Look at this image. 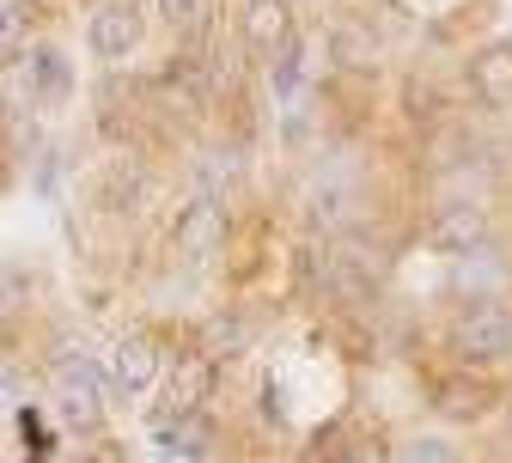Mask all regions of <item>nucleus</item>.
I'll return each instance as SVG.
<instances>
[{"label":"nucleus","mask_w":512,"mask_h":463,"mask_svg":"<svg viewBox=\"0 0 512 463\" xmlns=\"http://www.w3.org/2000/svg\"><path fill=\"white\" fill-rule=\"evenodd\" d=\"M25 293H31V275H25V269H13V262H0V311L25 305Z\"/></svg>","instance_id":"obj_18"},{"label":"nucleus","mask_w":512,"mask_h":463,"mask_svg":"<svg viewBox=\"0 0 512 463\" xmlns=\"http://www.w3.org/2000/svg\"><path fill=\"white\" fill-rule=\"evenodd\" d=\"M159 445H165V457H208L214 451V427H208V415L202 409H177V415H159Z\"/></svg>","instance_id":"obj_9"},{"label":"nucleus","mask_w":512,"mask_h":463,"mask_svg":"<svg viewBox=\"0 0 512 463\" xmlns=\"http://www.w3.org/2000/svg\"><path fill=\"white\" fill-rule=\"evenodd\" d=\"M452 262H458V287H464V293H488V287L506 281V262L494 256V244H482V250H470V256H452Z\"/></svg>","instance_id":"obj_12"},{"label":"nucleus","mask_w":512,"mask_h":463,"mask_svg":"<svg viewBox=\"0 0 512 463\" xmlns=\"http://www.w3.org/2000/svg\"><path fill=\"white\" fill-rule=\"evenodd\" d=\"M470 92L482 104H512V43H488L470 61Z\"/></svg>","instance_id":"obj_10"},{"label":"nucleus","mask_w":512,"mask_h":463,"mask_svg":"<svg viewBox=\"0 0 512 463\" xmlns=\"http://www.w3.org/2000/svg\"><path fill=\"white\" fill-rule=\"evenodd\" d=\"M439 409H445V415H482V409H488V390H482V384H445Z\"/></svg>","instance_id":"obj_16"},{"label":"nucleus","mask_w":512,"mask_h":463,"mask_svg":"<svg viewBox=\"0 0 512 463\" xmlns=\"http://www.w3.org/2000/svg\"><path fill=\"white\" fill-rule=\"evenodd\" d=\"M128 7H135V0H128Z\"/></svg>","instance_id":"obj_22"},{"label":"nucleus","mask_w":512,"mask_h":463,"mask_svg":"<svg viewBox=\"0 0 512 463\" xmlns=\"http://www.w3.org/2000/svg\"><path fill=\"white\" fill-rule=\"evenodd\" d=\"M55 403H61V415H68L74 427H98L104 421V372L86 354H74V348L55 354Z\"/></svg>","instance_id":"obj_3"},{"label":"nucleus","mask_w":512,"mask_h":463,"mask_svg":"<svg viewBox=\"0 0 512 463\" xmlns=\"http://www.w3.org/2000/svg\"><path fill=\"white\" fill-rule=\"evenodd\" d=\"M104 378L122 390V396H141L153 378H159V348L147 336H116L110 354H104Z\"/></svg>","instance_id":"obj_4"},{"label":"nucleus","mask_w":512,"mask_h":463,"mask_svg":"<svg viewBox=\"0 0 512 463\" xmlns=\"http://www.w3.org/2000/svg\"><path fill=\"white\" fill-rule=\"evenodd\" d=\"M244 31H250V43H256V49L287 43V0H250Z\"/></svg>","instance_id":"obj_13"},{"label":"nucleus","mask_w":512,"mask_h":463,"mask_svg":"<svg viewBox=\"0 0 512 463\" xmlns=\"http://www.w3.org/2000/svg\"><path fill=\"white\" fill-rule=\"evenodd\" d=\"M482 244H488V214L476 202H458L433 220V250H445V256H470Z\"/></svg>","instance_id":"obj_7"},{"label":"nucleus","mask_w":512,"mask_h":463,"mask_svg":"<svg viewBox=\"0 0 512 463\" xmlns=\"http://www.w3.org/2000/svg\"><path fill=\"white\" fill-rule=\"evenodd\" d=\"M372 281H378V256H372V250H360V244H336V250H330V287H336L342 299L372 293Z\"/></svg>","instance_id":"obj_11"},{"label":"nucleus","mask_w":512,"mask_h":463,"mask_svg":"<svg viewBox=\"0 0 512 463\" xmlns=\"http://www.w3.org/2000/svg\"><path fill=\"white\" fill-rule=\"evenodd\" d=\"M92 55L98 61H128L141 49V19H135V7H128V0H110L104 13H92Z\"/></svg>","instance_id":"obj_6"},{"label":"nucleus","mask_w":512,"mask_h":463,"mask_svg":"<svg viewBox=\"0 0 512 463\" xmlns=\"http://www.w3.org/2000/svg\"><path fill=\"white\" fill-rule=\"evenodd\" d=\"M159 13H165V25H171V31H202L208 0H159Z\"/></svg>","instance_id":"obj_17"},{"label":"nucleus","mask_w":512,"mask_h":463,"mask_svg":"<svg viewBox=\"0 0 512 463\" xmlns=\"http://www.w3.org/2000/svg\"><path fill=\"white\" fill-rule=\"evenodd\" d=\"M354 202H360L354 183L330 171L324 183H311V189H305V220H311V226H324V232H342V226L354 220Z\"/></svg>","instance_id":"obj_8"},{"label":"nucleus","mask_w":512,"mask_h":463,"mask_svg":"<svg viewBox=\"0 0 512 463\" xmlns=\"http://www.w3.org/2000/svg\"><path fill=\"white\" fill-rule=\"evenodd\" d=\"M452 354L464 366H494V360H512V305H470L458 323H452Z\"/></svg>","instance_id":"obj_2"},{"label":"nucleus","mask_w":512,"mask_h":463,"mask_svg":"<svg viewBox=\"0 0 512 463\" xmlns=\"http://www.w3.org/2000/svg\"><path fill=\"white\" fill-rule=\"evenodd\" d=\"M31 37V0H0V55Z\"/></svg>","instance_id":"obj_14"},{"label":"nucleus","mask_w":512,"mask_h":463,"mask_svg":"<svg viewBox=\"0 0 512 463\" xmlns=\"http://www.w3.org/2000/svg\"><path fill=\"white\" fill-rule=\"evenodd\" d=\"M342 463H384V445H372V439H360L354 451H342Z\"/></svg>","instance_id":"obj_20"},{"label":"nucleus","mask_w":512,"mask_h":463,"mask_svg":"<svg viewBox=\"0 0 512 463\" xmlns=\"http://www.w3.org/2000/svg\"><path fill=\"white\" fill-rule=\"evenodd\" d=\"M19 403H25V378L13 366H0V415H13Z\"/></svg>","instance_id":"obj_19"},{"label":"nucleus","mask_w":512,"mask_h":463,"mask_svg":"<svg viewBox=\"0 0 512 463\" xmlns=\"http://www.w3.org/2000/svg\"><path fill=\"white\" fill-rule=\"evenodd\" d=\"M287 7H293V0H287Z\"/></svg>","instance_id":"obj_23"},{"label":"nucleus","mask_w":512,"mask_h":463,"mask_svg":"<svg viewBox=\"0 0 512 463\" xmlns=\"http://www.w3.org/2000/svg\"><path fill=\"white\" fill-rule=\"evenodd\" d=\"M61 463H98L92 451H68V457H61Z\"/></svg>","instance_id":"obj_21"},{"label":"nucleus","mask_w":512,"mask_h":463,"mask_svg":"<svg viewBox=\"0 0 512 463\" xmlns=\"http://www.w3.org/2000/svg\"><path fill=\"white\" fill-rule=\"evenodd\" d=\"M0 92H13L19 110H55V104H68L74 92V68H68V55L37 43L31 55H19L7 74H0Z\"/></svg>","instance_id":"obj_1"},{"label":"nucleus","mask_w":512,"mask_h":463,"mask_svg":"<svg viewBox=\"0 0 512 463\" xmlns=\"http://www.w3.org/2000/svg\"><path fill=\"white\" fill-rule=\"evenodd\" d=\"M220 232H226V214H220L214 195H202V202H189V208L177 214L171 244H177V256H183V262H208V256H214V244H220Z\"/></svg>","instance_id":"obj_5"},{"label":"nucleus","mask_w":512,"mask_h":463,"mask_svg":"<svg viewBox=\"0 0 512 463\" xmlns=\"http://www.w3.org/2000/svg\"><path fill=\"white\" fill-rule=\"evenodd\" d=\"M397 463H464V457H458L452 439H433V433H427V439H409V445L397 451Z\"/></svg>","instance_id":"obj_15"}]
</instances>
